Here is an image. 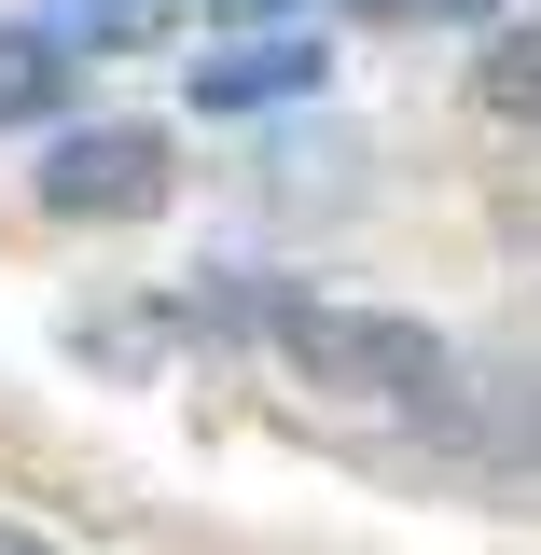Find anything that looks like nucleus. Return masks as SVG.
Wrapping results in <instances>:
<instances>
[{
    "mask_svg": "<svg viewBox=\"0 0 541 555\" xmlns=\"http://www.w3.org/2000/svg\"><path fill=\"white\" fill-rule=\"evenodd\" d=\"M28 195L56 222H139V208H167V126H69Z\"/></svg>",
    "mask_w": 541,
    "mask_h": 555,
    "instance_id": "obj_2",
    "label": "nucleus"
},
{
    "mask_svg": "<svg viewBox=\"0 0 541 555\" xmlns=\"http://www.w3.org/2000/svg\"><path fill=\"white\" fill-rule=\"evenodd\" d=\"M208 14H236V28H306L320 0H208Z\"/></svg>",
    "mask_w": 541,
    "mask_h": 555,
    "instance_id": "obj_8",
    "label": "nucleus"
},
{
    "mask_svg": "<svg viewBox=\"0 0 541 555\" xmlns=\"http://www.w3.org/2000/svg\"><path fill=\"white\" fill-rule=\"evenodd\" d=\"M473 98H486V112H514V126H541V28H500V42H486Z\"/></svg>",
    "mask_w": 541,
    "mask_h": 555,
    "instance_id": "obj_6",
    "label": "nucleus"
},
{
    "mask_svg": "<svg viewBox=\"0 0 541 555\" xmlns=\"http://www.w3.org/2000/svg\"><path fill=\"white\" fill-rule=\"evenodd\" d=\"M265 334L292 347L306 389H347V403H445V334L430 320H389V306H265Z\"/></svg>",
    "mask_w": 541,
    "mask_h": 555,
    "instance_id": "obj_1",
    "label": "nucleus"
},
{
    "mask_svg": "<svg viewBox=\"0 0 541 555\" xmlns=\"http://www.w3.org/2000/svg\"><path fill=\"white\" fill-rule=\"evenodd\" d=\"M181 28V0H56V56H139V42H167Z\"/></svg>",
    "mask_w": 541,
    "mask_h": 555,
    "instance_id": "obj_4",
    "label": "nucleus"
},
{
    "mask_svg": "<svg viewBox=\"0 0 541 555\" xmlns=\"http://www.w3.org/2000/svg\"><path fill=\"white\" fill-rule=\"evenodd\" d=\"M361 14H389V28H473V14H500V0H361Z\"/></svg>",
    "mask_w": 541,
    "mask_h": 555,
    "instance_id": "obj_7",
    "label": "nucleus"
},
{
    "mask_svg": "<svg viewBox=\"0 0 541 555\" xmlns=\"http://www.w3.org/2000/svg\"><path fill=\"white\" fill-rule=\"evenodd\" d=\"M69 98V56H56V28H0V126H42Z\"/></svg>",
    "mask_w": 541,
    "mask_h": 555,
    "instance_id": "obj_5",
    "label": "nucleus"
},
{
    "mask_svg": "<svg viewBox=\"0 0 541 555\" xmlns=\"http://www.w3.org/2000/svg\"><path fill=\"white\" fill-rule=\"evenodd\" d=\"M0 555H56V542H28V528H0Z\"/></svg>",
    "mask_w": 541,
    "mask_h": 555,
    "instance_id": "obj_9",
    "label": "nucleus"
},
{
    "mask_svg": "<svg viewBox=\"0 0 541 555\" xmlns=\"http://www.w3.org/2000/svg\"><path fill=\"white\" fill-rule=\"evenodd\" d=\"M306 83H320V42H306V28H292V42L265 28V42H236V56H208V69H195V98H208V112H250V98H306Z\"/></svg>",
    "mask_w": 541,
    "mask_h": 555,
    "instance_id": "obj_3",
    "label": "nucleus"
}]
</instances>
